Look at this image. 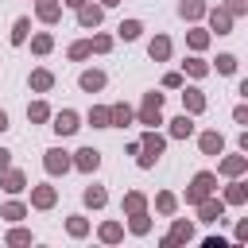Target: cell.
I'll return each instance as SVG.
<instances>
[{
    "label": "cell",
    "instance_id": "603a6c76",
    "mask_svg": "<svg viewBox=\"0 0 248 248\" xmlns=\"http://www.w3.org/2000/svg\"><path fill=\"white\" fill-rule=\"evenodd\" d=\"M209 43H213V35H209L202 23H190V31H186V46H190V54H202V50H209Z\"/></svg>",
    "mask_w": 248,
    "mask_h": 248
},
{
    "label": "cell",
    "instance_id": "f35d334b",
    "mask_svg": "<svg viewBox=\"0 0 248 248\" xmlns=\"http://www.w3.org/2000/svg\"><path fill=\"white\" fill-rule=\"evenodd\" d=\"M66 58H70V62H85V58H93V46H89V39H74V43L66 46Z\"/></svg>",
    "mask_w": 248,
    "mask_h": 248
},
{
    "label": "cell",
    "instance_id": "4fadbf2b",
    "mask_svg": "<svg viewBox=\"0 0 248 248\" xmlns=\"http://www.w3.org/2000/svg\"><path fill=\"white\" fill-rule=\"evenodd\" d=\"M101 23H105V8H101L97 0H85V4L78 8V27H81V31H97Z\"/></svg>",
    "mask_w": 248,
    "mask_h": 248
},
{
    "label": "cell",
    "instance_id": "52a82bcc",
    "mask_svg": "<svg viewBox=\"0 0 248 248\" xmlns=\"http://www.w3.org/2000/svg\"><path fill=\"white\" fill-rule=\"evenodd\" d=\"M70 163H74L78 174H97L101 170V151L97 147H78V151H70Z\"/></svg>",
    "mask_w": 248,
    "mask_h": 248
},
{
    "label": "cell",
    "instance_id": "f1b7e54d",
    "mask_svg": "<svg viewBox=\"0 0 248 248\" xmlns=\"http://www.w3.org/2000/svg\"><path fill=\"white\" fill-rule=\"evenodd\" d=\"M89 229H93V225H89L85 213H70V217H66V236H70V240H85Z\"/></svg>",
    "mask_w": 248,
    "mask_h": 248
},
{
    "label": "cell",
    "instance_id": "5b68a950",
    "mask_svg": "<svg viewBox=\"0 0 248 248\" xmlns=\"http://www.w3.org/2000/svg\"><path fill=\"white\" fill-rule=\"evenodd\" d=\"M43 170H46L50 178H62V174H70V170H74V163H70V151H62V147H46V151H43Z\"/></svg>",
    "mask_w": 248,
    "mask_h": 248
},
{
    "label": "cell",
    "instance_id": "d6a6232c",
    "mask_svg": "<svg viewBox=\"0 0 248 248\" xmlns=\"http://www.w3.org/2000/svg\"><path fill=\"white\" fill-rule=\"evenodd\" d=\"M97 240L101 244H120L124 240V225L120 221H101L97 225Z\"/></svg>",
    "mask_w": 248,
    "mask_h": 248
},
{
    "label": "cell",
    "instance_id": "3957f363",
    "mask_svg": "<svg viewBox=\"0 0 248 248\" xmlns=\"http://www.w3.org/2000/svg\"><path fill=\"white\" fill-rule=\"evenodd\" d=\"M163 93L159 89H151V93H143V101H140V108H136V124H143V128H159L163 124Z\"/></svg>",
    "mask_w": 248,
    "mask_h": 248
},
{
    "label": "cell",
    "instance_id": "30bf717a",
    "mask_svg": "<svg viewBox=\"0 0 248 248\" xmlns=\"http://www.w3.org/2000/svg\"><path fill=\"white\" fill-rule=\"evenodd\" d=\"M217 174H221V178H240V174H248V155H244V151H236V155H225V151H221Z\"/></svg>",
    "mask_w": 248,
    "mask_h": 248
},
{
    "label": "cell",
    "instance_id": "4dcf8cb0",
    "mask_svg": "<svg viewBox=\"0 0 248 248\" xmlns=\"http://www.w3.org/2000/svg\"><path fill=\"white\" fill-rule=\"evenodd\" d=\"M178 205H182V202H178V194H174V190H159V194H155V213H159V217L178 213Z\"/></svg>",
    "mask_w": 248,
    "mask_h": 248
},
{
    "label": "cell",
    "instance_id": "83f0119b",
    "mask_svg": "<svg viewBox=\"0 0 248 248\" xmlns=\"http://www.w3.org/2000/svg\"><path fill=\"white\" fill-rule=\"evenodd\" d=\"M140 209H151L147 194H143V190H128V194L120 198V213L128 217V213H140Z\"/></svg>",
    "mask_w": 248,
    "mask_h": 248
},
{
    "label": "cell",
    "instance_id": "5bb4252c",
    "mask_svg": "<svg viewBox=\"0 0 248 248\" xmlns=\"http://www.w3.org/2000/svg\"><path fill=\"white\" fill-rule=\"evenodd\" d=\"M105 85H108V74L97 70V66H85V70L78 74V89H81V93H101Z\"/></svg>",
    "mask_w": 248,
    "mask_h": 248
},
{
    "label": "cell",
    "instance_id": "7dc6e473",
    "mask_svg": "<svg viewBox=\"0 0 248 248\" xmlns=\"http://www.w3.org/2000/svg\"><path fill=\"white\" fill-rule=\"evenodd\" d=\"M8 167H12V151H8V147H0V170H8Z\"/></svg>",
    "mask_w": 248,
    "mask_h": 248
},
{
    "label": "cell",
    "instance_id": "7c38bea8",
    "mask_svg": "<svg viewBox=\"0 0 248 248\" xmlns=\"http://www.w3.org/2000/svg\"><path fill=\"white\" fill-rule=\"evenodd\" d=\"M221 202H225V205H232V209L248 205V182H244V174L225 182V190H221Z\"/></svg>",
    "mask_w": 248,
    "mask_h": 248
},
{
    "label": "cell",
    "instance_id": "4316f807",
    "mask_svg": "<svg viewBox=\"0 0 248 248\" xmlns=\"http://www.w3.org/2000/svg\"><path fill=\"white\" fill-rule=\"evenodd\" d=\"M213 70H209V62L202 58V54H190L186 62H182V78H194V81H202V78H209Z\"/></svg>",
    "mask_w": 248,
    "mask_h": 248
},
{
    "label": "cell",
    "instance_id": "c3c4849f",
    "mask_svg": "<svg viewBox=\"0 0 248 248\" xmlns=\"http://www.w3.org/2000/svg\"><path fill=\"white\" fill-rule=\"evenodd\" d=\"M124 155H140V140H128L124 143Z\"/></svg>",
    "mask_w": 248,
    "mask_h": 248
},
{
    "label": "cell",
    "instance_id": "836d02e7",
    "mask_svg": "<svg viewBox=\"0 0 248 248\" xmlns=\"http://www.w3.org/2000/svg\"><path fill=\"white\" fill-rule=\"evenodd\" d=\"M27 43H31V54H39V58H46L54 50V35L50 31H35V35H27Z\"/></svg>",
    "mask_w": 248,
    "mask_h": 248
},
{
    "label": "cell",
    "instance_id": "484cf974",
    "mask_svg": "<svg viewBox=\"0 0 248 248\" xmlns=\"http://www.w3.org/2000/svg\"><path fill=\"white\" fill-rule=\"evenodd\" d=\"M205 0H178V19H186V23H202L205 19Z\"/></svg>",
    "mask_w": 248,
    "mask_h": 248
},
{
    "label": "cell",
    "instance_id": "816d5d0a",
    "mask_svg": "<svg viewBox=\"0 0 248 248\" xmlns=\"http://www.w3.org/2000/svg\"><path fill=\"white\" fill-rule=\"evenodd\" d=\"M97 4H101V8H105V12H108V8H116V4H120V0H97Z\"/></svg>",
    "mask_w": 248,
    "mask_h": 248
},
{
    "label": "cell",
    "instance_id": "d4e9b609",
    "mask_svg": "<svg viewBox=\"0 0 248 248\" xmlns=\"http://www.w3.org/2000/svg\"><path fill=\"white\" fill-rule=\"evenodd\" d=\"M81 205H85V209H105V205H108V190H105L101 182L85 186V190H81Z\"/></svg>",
    "mask_w": 248,
    "mask_h": 248
},
{
    "label": "cell",
    "instance_id": "d6986e66",
    "mask_svg": "<svg viewBox=\"0 0 248 248\" xmlns=\"http://www.w3.org/2000/svg\"><path fill=\"white\" fill-rule=\"evenodd\" d=\"M0 190H4V194H23V190H27V170H19V167L0 170Z\"/></svg>",
    "mask_w": 248,
    "mask_h": 248
},
{
    "label": "cell",
    "instance_id": "8d00e7d4",
    "mask_svg": "<svg viewBox=\"0 0 248 248\" xmlns=\"http://www.w3.org/2000/svg\"><path fill=\"white\" fill-rule=\"evenodd\" d=\"M236 66H240V58H236L232 50H221V54H217V66L209 62V70H217V74H225V78H232V74H236Z\"/></svg>",
    "mask_w": 248,
    "mask_h": 248
},
{
    "label": "cell",
    "instance_id": "7402d4cb",
    "mask_svg": "<svg viewBox=\"0 0 248 248\" xmlns=\"http://www.w3.org/2000/svg\"><path fill=\"white\" fill-rule=\"evenodd\" d=\"M27 213H31V205H27V202H19V194H8V202L0 205V217H4L8 225H16V221H23Z\"/></svg>",
    "mask_w": 248,
    "mask_h": 248
},
{
    "label": "cell",
    "instance_id": "ab89813d",
    "mask_svg": "<svg viewBox=\"0 0 248 248\" xmlns=\"http://www.w3.org/2000/svg\"><path fill=\"white\" fill-rule=\"evenodd\" d=\"M85 124H89V128H108V105H89Z\"/></svg>",
    "mask_w": 248,
    "mask_h": 248
},
{
    "label": "cell",
    "instance_id": "ba28073f",
    "mask_svg": "<svg viewBox=\"0 0 248 248\" xmlns=\"http://www.w3.org/2000/svg\"><path fill=\"white\" fill-rule=\"evenodd\" d=\"M194 209H198V221H202V225H217V221H225V209H229V205H225L217 194H209V198H202Z\"/></svg>",
    "mask_w": 248,
    "mask_h": 248
},
{
    "label": "cell",
    "instance_id": "44dd1931",
    "mask_svg": "<svg viewBox=\"0 0 248 248\" xmlns=\"http://www.w3.org/2000/svg\"><path fill=\"white\" fill-rule=\"evenodd\" d=\"M198 151H202V155H221V151H225V136H221L217 128L198 132Z\"/></svg>",
    "mask_w": 248,
    "mask_h": 248
},
{
    "label": "cell",
    "instance_id": "f907efd6",
    "mask_svg": "<svg viewBox=\"0 0 248 248\" xmlns=\"http://www.w3.org/2000/svg\"><path fill=\"white\" fill-rule=\"evenodd\" d=\"M81 4H85V0H62V8H70V12H78Z\"/></svg>",
    "mask_w": 248,
    "mask_h": 248
},
{
    "label": "cell",
    "instance_id": "cb8c5ba5",
    "mask_svg": "<svg viewBox=\"0 0 248 248\" xmlns=\"http://www.w3.org/2000/svg\"><path fill=\"white\" fill-rule=\"evenodd\" d=\"M194 236H198L194 221H186V217H174V213H170V240H174V244H190Z\"/></svg>",
    "mask_w": 248,
    "mask_h": 248
},
{
    "label": "cell",
    "instance_id": "e0dca14e",
    "mask_svg": "<svg viewBox=\"0 0 248 248\" xmlns=\"http://www.w3.org/2000/svg\"><path fill=\"white\" fill-rule=\"evenodd\" d=\"M54 81H58V78H54V70H46V66H35V70L27 74V89H31V93H50Z\"/></svg>",
    "mask_w": 248,
    "mask_h": 248
},
{
    "label": "cell",
    "instance_id": "6da1fadb",
    "mask_svg": "<svg viewBox=\"0 0 248 248\" xmlns=\"http://www.w3.org/2000/svg\"><path fill=\"white\" fill-rule=\"evenodd\" d=\"M163 151H167V136H163L159 128H143V136H140V155H136V167H140V170H151V167L163 159Z\"/></svg>",
    "mask_w": 248,
    "mask_h": 248
},
{
    "label": "cell",
    "instance_id": "ac0fdd59",
    "mask_svg": "<svg viewBox=\"0 0 248 248\" xmlns=\"http://www.w3.org/2000/svg\"><path fill=\"white\" fill-rule=\"evenodd\" d=\"M128 124H136V108L128 101H112L108 105V128H128Z\"/></svg>",
    "mask_w": 248,
    "mask_h": 248
},
{
    "label": "cell",
    "instance_id": "8992f818",
    "mask_svg": "<svg viewBox=\"0 0 248 248\" xmlns=\"http://www.w3.org/2000/svg\"><path fill=\"white\" fill-rule=\"evenodd\" d=\"M31 190V209H39V213H46V209H54L58 205V186H50V182H35V186H27Z\"/></svg>",
    "mask_w": 248,
    "mask_h": 248
},
{
    "label": "cell",
    "instance_id": "7a4b0ae2",
    "mask_svg": "<svg viewBox=\"0 0 248 248\" xmlns=\"http://www.w3.org/2000/svg\"><path fill=\"white\" fill-rule=\"evenodd\" d=\"M209 194H217V170H198V174L190 178V186L182 190V198H178V202L198 205V202H202V198H209Z\"/></svg>",
    "mask_w": 248,
    "mask_h": 248
},
{
    "label": "cell",
    "instance_id": "ffe728a7",
    "mask_svg": "<svg viewBox=\"0 0 248 248\" xmlns=\"http://www.w3.org/2000/svg\"><path fill=\"white\" fill-rule=\"evenodd\" d=\"M62 0H35V19L39 23H46V27H54L58 19H62Z\"/></svg>",
    "mask_w": 248,
    "mask_h": 248
},
{
    "label": "cell",
    "instance_id": "681fc988",
    "mask_svg": "<svg viewBox=\"0 0 248 248\" xmlns=\"http://www.w3.org/2000/svg\"><path fill=\"white\" fill-rule=\"evenodd\" d=\"M8 128H12V120H8V112H4V108H0V136H4V132H8Z\"/></svg>",
    "mask_w": 248,
    "mask_h": 248
},
{
    "label": "cell",
    "instance_id": "7bdbcfd3",
    "mask_svg": "<svg viewBox=\"0 0 248 248\" xmlns=\"http://www.w3.org/2000/svg\"><path fill=\"white\" fill-rule=\"evenodd\" d=\"M182 81H186L182 70H167V74H163V89H182Z\"/></svg>",
    "mask_w": 248,
    "mask_h": 248
},
{
    "label": "cell",
    "instance_id": "2e32d148",
    "mask_svg": "<svg viewBox=\"0 0 248 248\" xmlns=\"http://www.w3.org/2000/svg\"><path fill=\"white\" fill-rule=\"evenodd\" d=\"M170 50H174V43H170V35H151L147 39V58L151 62H170Z\"/></svg>",
    "mask_w": 248,
    "mask_h": 248
},
{
    "label": "cell",
    "instance_id": "b9f144b4",
    "mask_svg": "<svg viewBox=\"0 0 248 248\" xmlns=\"http://www.w3.org/2000/svg\"><path fill=\"white\" fill-rule=\"evenodd\" d=\"M221 8H225V12L232 16V19H240V16H248V0H225Z\"/></svg>",
    "mask_w": 248,
    "mask_h": 248
},
{
    "label": "cell",
    "instance_id": "60d3db41",
    "mask_svg": "<svg viewBox=\"0 0 248 248\" xmlns=\"http://www.w3.org/2000/svg\"><path fill=\"white\" fill-rule=\"evenodd\" d=\"M112 43H116V39H112V35H105V31H93V35H89L93 54H108V50H112Z\"/></svg>",
    "mask_w": 248,
    "mask_h": 248
},
{
    "label": "cell",
    "instance_id": "bcb514c9",
    "mask_svg": "<svg viewBox=\"0 0 248 248\" xmlns=\"http://www.w3.org/2000/svg\"><path fill=\"white\" fill-rule=\"evenodd\" d=\"M202 244H205V248H225V236H205Z\"/></svg>",
    "mask_w": 248,
    "mask_h": 248
},
{
    "label": "cell",
    "instance_id": "9c48e42d",
    "mask_svg": "<svg viewBox=\"0 0 248 248\" xmlns=\"http://www.w3.org/2000/svg\"><path fill=\"white\" fill-rule=\"evenodd\" d=\"M178 93H182V112H190V116H202V112L209 108V97H205L198 85H186V81H182V89H178Z\"/></svg>",
    "mask_w": 248,
    "mask_h": 248
},
{
    "label": "cell",
    "instance_id": "1f68e13d",
    "mask_svg": "<svg viewBox=\"0 0 248 248\" xmlns=\"http://www.w3.org/2000/svg\"><path fill=\"white\" fill-rule=\"evenodd\" d=\"M151 229H155V221H151V213H147V209L128 213V232H132V236H147Z\"/></svg>",
    "mask_w": 248,
    "mask_h": 248
},
{
    "label": "cell",
    "instance_id": "ee69618b",
    "mask_svg": "<svg viewBox=\"0 0 248 248\" xmlns=\"http://www.w3.org/2000/svg\"><path fill=\"white\" fill-rule=\"evenodd\" d=\"M232 240H236V244H244V240H248V217H244V221H236V232H232Z\"/></svg>",
    "mask_w": 248,
    "mask_h": 248
},
{
    "label": "cell",
    "instance_id": "277c9868",
    "mask_svg": "<svg viewBox=\"0 0 248 248\" xmlns=\"http://www.w3.org/2000/svg\"><path fill=\"white\" fill-rule=\"evenodd\" d=\"M50 128H54L58 140H70V136H78V128H81V112H74V108L50 112Z\"/></svg>",
    "mask_w": 248,
    "mask_h": 248
},
{
    "label": "cell",
    "instance_id": "f546056e",
    "mask_svg": "<svg viewBox=\"0 0 248 248\" xmlns=\"http://www.w3.org/2000/svg\"><path fill=\"white\" fill-rule=\"evenodd\" d=\"M27 35H31V16H16V19H12V31H8V43H12V46H23Z\"/></svg>",
    "mask_w": 248,
    "mask_h": 248
},
{
    "label": "cell",
    "instance_id": "e575fe53",
    "mask_svg": "<svg viewBox=\"0 0 248 248\" xmlns=\"http://www.w3.org/2000/svg\"><path fill=\"white\" fill-rule=\"evenodd\" d=\"M140 35H143V19H136V16H132V19H120V27H116V39H124V43H136Z\"/></svg>",
    "mask_w": 248,
    "mask_h": 248
},
{
    "label": "cell",
    "instance_id": "9a60e30c",
    "mask_svg": "<svg viewBox=\"0 0 248 248\" xmlns=\"http://www.w3.org/2000/svg\"><path fill=\"white\" fill-rule=\"evenodd\" d=\"M167 124V140H190L198 128H194V116L190 112H178L174 120H163Z\"/></svg>",
    "mask_w": 248,
    "mask_h": 248
},
{
    "label": "cell",
    "instance_id": "74e56055",
    "mask_svg": "<svg viewBox=\"0 0 248 248\" xmlns=\"http://www.w3.org/2000/svg\"><path fill=\"white\" fill-rule=\"evenodd\" d=\"M31 240H35V232H31V229H23L19 221H16V225L8 229V236H4V244H12V248H23V244H31Z\"/></svg>",
    "mask_w": 248,
    "mask_h": 248
},
{
    "label": "cell",
    "instance_id": "8fae6325",
    "mask_svg": "<svg viewBox=\"0 0 248 248\" xmlns=\"http://www.w3.org/2000/svg\"><path fill=\"white\" fill-rule=\"evenodd\" d=\"M205 23H209V27H205L209 35H232V23H236V19L217 4V8H205Z\"/></svg>",
    "mask_w": 248,
    "mask_h": 248
},
{
    "label": "cell",
    "instance_id": "d590c367",
    "mask_svg": "<svg viewBox=\"0 0 248 248\" xmlns=\"http://www.w3.org/2000/svg\"><path fill=\"white\" fill-rule=\"evenodd\" d=\"M50 112H54V108H50L43 97L27 101V120H31V124H46V120H50Z\"/></svg>",
    "mask_w": 248,
    "mask_h": 248
},
{
    "label": "cell",
    "instance_id": "f6af8a7d",
    "mask_svg": "<svg viewBox=\"0 0 248 248\" xmlns=\"http://www.w3.org/2000/svg\"><path fill=\"white\" fill-rule=\"evenodd\" d=\"M232 120H236V124H248V105H236V108H232Z\"/></svg>",
    "mask_w": 248,
    "mask_h": 248
}]
</instances>
